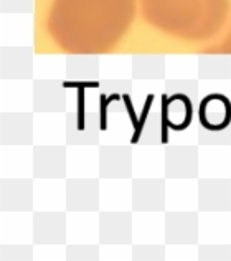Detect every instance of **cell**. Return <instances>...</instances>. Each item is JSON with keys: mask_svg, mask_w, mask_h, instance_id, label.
I'll list each match as a JSON object with an SVG mask.
<instances>
[{"mask_svg": "<svg viewBox=\"0 0 231 261\" xmlns=\"http://www.w3.org/2000/svg\"><path fill=\"white\" fill-rule=\"evenodd\" d=\"M65 88H78V129H84V89L86 88H98L99 83H63Z\"/></svg>", "mask_w": 231, "mask_h": 261, "instance_id": "cell-1", "label": "cell"}, {"mask_svg": "<svg viewBox=\"0 0 231 261\" xmlns=\"http://www.w3.org/2000/svg\"><path fill=\"white\" fill-rule=\"evenodd\" d=\"M168 105L170 98L167 94L162 96V142H168Z\"/></svg>", "mask_w": 231, "mask_h": 261, "instance_id": "cell-2", "label": "cell"}, {"mask_svg": "<svg viewBox=\"0 0 231 261\" xmlns=\"http://www.w3.org/2000/svg\"><path fill=\"white\" fill-rule=\"evenodd\" d=\"M152 102H154V94H147V99H146V105H144V111H142V116H140V119H139V130H137V133H134L132 141H131L132 144H137V141L140 139L142 127H144V122H146L147 116H149V111H151Z\"/></svg>", "mask_w": 231, "mask_h": 261, "instance_id": "cell-3", "label": "cell"}, {"mask_svg": "<svg viewBox=\"0 0 231 261\" xmlns=\"http://www.w3.org/2000/svg\"><path fill=\"white\" fill-rule=\"evenodd\" d=\"M122 96L119 94H112L111 98H106L104 94L99 96V102H101V130H106L107 129V105H109L111 101H118L121 99Z\"/></svg>", "mask_w": 231, "mask_h": 261, "instance_id": "cell-4", "label": "cell"}, {"mask_svg": "<svg viewBox=\"0 0 231 261\" xmlns=\"http://www.w3.org/2000/svg\"><path fill=\"white\" fill-rule=\"evenodd\" d=\"M122 101H124V105L127 108V113H129V118H131V121H132L134 133H137V130H139V119L135 118V113H134V108H132V102H131V96L122 94Z\"/></svg>", "mask_w": 231, "mask_h": 261, "instance_id": "cell-5", "label": "cell"}]
</instances>
